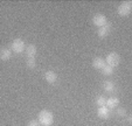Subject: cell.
Returning <instances> with one entry per match:
<instances>
[{"label": "cell", "mask_w": 132, "mask_h": 126, "mask_svg": "<svg viewBox=\"0 0 132 126\" xmlns=\"http://www.w3.org/2000/svg\"><path fill=\"white\" fill-rule=\"evenodd\" d=\"M132 11V1H124L117 8V12L119 16H127L131 14Z\"/></svg>", "instance_id": "4"}, {"label": "cell", "mask_w": 132, "mask_h": 126, "mask_svg": "<svg viewBox=\"0 0 132 126\" xmlns=\"http://www.w3.org/2000/svg\"><path fill=\"white\" fill-rule=\"evenodd\" d=\"M103 89L106 92H113L116 90V84L112 81H105L103 83Z\"/></svg>", "instance_id": "13"}, {"label": "cell", "mask_w": 132, "mask_h": 126, "mask_svg": "<svg viewBox=\"0 0 132 126\" xmlns=\"http://www.w3.org/2000/svg\"><path fill=\"white\" fill-rule=\"evenodd\" d=\"M105 103H106V97H104L103 95H101V96H98L97 98H96V105H97L98 107L105 106Z\"/></svg>", "instance_id": "15"}, {"label": "cell", "mask_w": 132, "mask_h": 126, "mask_svg": "<svg viewBox=\"0 0 132 126\" xmlns=\"http://www.w3.org/2000/svg\"><path fill=\"white\" fill-rule=\"evenodd\" d=\"M104 61H105V63H106V65H109V67H111V68L115 69L116 67L119 65L120 57H119V55H118L117 53L112 52V53H110V54H108V56L105 57Z\"/></svg>", "instance_id": "2"}, {"label": "cell", "mask_w": 132, "mask_h": 126, "mask_svg": "<svg viewBox=\"0 0 132 126\" xmlns=\"http://www.w3.org/2000/svg\"><path fill=\"white\" fill-rule=\"evenodd\" d=\"M26 49V45H25V41L22 39H15L13 40L12 45H11V50L15 54H21L23 53Z\"/></svg>", "instance_id": "3"}, {"label": "cell", "mask_w": 132, "mask_h": 126, "mask_svg": "<svg viewBox=\"0 0 132 126\" xmlns=\"http://www.w3.org/2000/svg\"><path fill=\"white\" fill-rule=\"evenodd\" d=\"M116 114H117L118 117L124 118V117L127 116V111H126L125 107H117V109H116Z\"/></svg>", "instance_id": "16"}, {"label": "cell", "mask_w": 132, "mask_h": 126, "mask_svg": "<svg viewBox=\"0 0 132 126\" xmlns=\"http://www.w3.org/2000/svg\"><path fill=\"white\" fill-rule=\"evenodd\" d=\"M118 105H119V99L117 97H109V98H106L105 106L108 109H115V107H118Z\"/></svg>", "instance_id": "9"}, {"label": "cell", "mask_w": 132, "mask_h": 126, "mask_svg": "<svg viewBox=\"0 0 132 126\" xmlns=\"http://www.w3.org/2000/svg\"><path fill=\"white\" fill-rule=\"evenodd\" d=\"M111 28H112V26H111V23H110V22H106L104 26L100 27V28H98V30H97L98 37H101V39L106 37L108 35L110 34V32H111Z\"/></svg>", "instance_id": "6"}, {"label": "cell", "mask_w": 132, "mask_h": 126, "mask_svg": "<svg viewBox=\"0 0 132 126\" xmlns=\"http://www.w3.org/2000/svg\"><path fill=\"white\" fill-rule=\"evenodd\" d=\"M12 50L10 48H1L0 49V60L1 61H8L12 57Z\"/></svg>", "instance_id": "12"}, {"label": "cell", "mask_w": 132, "mask_h": 126, "mask_svg": "<svg viewBox=\"0 0 132 126\" xmlns=\"http://www.w3.org/2000/svg\"><path fill=\"white\" fill-rule=\"evenodd\" d=\"M105 65H106V63H105L103 57H95V58L92 60V67L95 68V69L102 70Z\"/></svg>", "instance_id": "8"}, {"label": "cell", "mask_w": 132, "mask_h": 126, "mask_svg": "<svg viewBox=\"0 0 132 126\" xmlns=\"http://www.w3.org/2000/svg\"><path fill=\"white\" fill-rule=\"evenodd\" d=\"M45 79L48 82L49 84H54L55 82L57 81V74L53 70H48L45 74Z\"/></svg>", "instance_id": "10"}, {"label": "cell", "mask_w": 132, "mask_h": 126, "mask_svg": "<svg viewBox=\"0 0 132 126\" xmlns=\"http://www.w3.org/2000/svg\"><path fill=\"white\" fill-rule=\"evenodd\" d=\"M37 120H39V123L42 126H50L54 123V116L48 110H42V111H40L39 116H37Z\"/></svg>", "instance_id": "1"}, {"label": "cell", "mask_w": 132, "mask_h": 126, "mask_svg": "<svg viewBox=\"0 0 132 126\" xmlns=\"http://www.w3.org/2000/svg\"><path fill=\"white\" fill-rule=\"evenodd\" d=\"M27 126H41V124L39 123V120H37V119H32V120L28 121Z\"/></svg>", "instance_id": "18"}, {"label": "cell", "mask_w": 132, "mask_h": 126, "mask_svg": "<svg viewBox=\"0 0 132 126\" xmlns=\"http://www.w3.org/2000/svg\"><path fill=\"white\" fill-rule=\"evenodd\" d=\"M36 52H37V48L35 45H29L26 47L25 53H26V56L27 58H35L36 56Z\"/></svg>", "instance_id": "7"}, {"label": "cell", "mask_w": 132, "mask_h": 126, "mask_svg": "<svg viewBox=\"0 0 132 126\" xmlns=\"http://www.w3.org/2000/svg\"><path fill=\"white\" fill-rule=\"evenodd\" d=\"M26 64H27V67L29 68V69H34V68L36 67V61H35V58H27Z\"/></svg>", "instance_id": "17"}, {"label": "cell", "mask_w": 132, "mask_h": 126, "mask_svg": "<svg viewBox=\"0 0 132 126\" xmlns=\"http://www.w3.org/2000/svg\"><path fill=\"white\" fill-rule=\"evenodd\" d=\"M126 119H127V123H129V124H132V116H131V114H127V116H126Z\"/></svg>", "instance_id": "19"}, {"label": "cell", "mask_w": 132, "mask_h": 126, "mask_svg": "<svg viewBox=\"0 0 132 126\" xmlns=\"http://www.w3.org/2000/svg\"><path fill=\"white\" fill-rule=\"evenodd\" d=\"M108 22L106 20V16L103 14H101V13H97V14L94 15V18H92V23L96 26V27H102V26H104L105 23Z\"/></svg>", "instance_id": "5"}, {"label": "cell", "mask_w": 132, "mask_h": 126, "mask_svg": "<svg viewBox=\"0 0 132 126\" xmlns=\"http://www.w3.org/2000/svg\"><path fill=\"white\" fill-rule=\"evenodd\" d=\"M97 116L101 119H109L110 117V109H108L106 106H101L97 109Z\"/></svg>", "instance_id": "11"}, {"label": "cell", "mask_w": 132, "mask_h": 126, "mask_svg": "<svg viewBox=\"0 0 132 126\" xmlns=\"http://www.w3.org/2000/svg\"><path fill=\"white\" fill-rule=\"evenodd\" d=\"M113 72H115V69L109 67V65H105V67L102 69V74L104 75V76H112Z\"/></svg>", "instance_id": "14"}]
</instances>
